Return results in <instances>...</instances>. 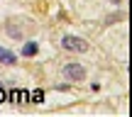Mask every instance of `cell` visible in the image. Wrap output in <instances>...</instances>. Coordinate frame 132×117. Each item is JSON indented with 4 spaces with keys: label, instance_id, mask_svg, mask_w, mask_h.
I'll list each match as a JSON object with an SVG mask.
<instances>
[{
    "label": "cell",
    "instance_id": "cell-1",
    "mask_svg": "<svg viewBox=\"0 0 132 117\" xmlns=\"http://www.w3.org/2000/svg\"><path fill=\"white\" fill-rule=\"evenodd\" d=\"M61 47L66 51H86L88 49V42H83L81 37H71V34H66L61 39Z\"/></svg>",
    "mask_w": 132,
    "mask_h": 117
},
{
    "label": "cell",
    "instance_id": "cell-2",
    "mask_svg": "<svg viewBox=\"0 0 132 117\" xmlns=\"http://www.w3.org/2000/svg\"><path fill=\"white\" fill-rule=\"evenodd\" d=\"M64 76H66V80H83L86 78V68L81 64H66L64 66Z\"/></svg>",
    "mask_w": 132,
    "mask_h": 117
},
{
    "label": "cell",
    "instance_id": "cell-3",
    "mask_svg": "<svg viewBox=\"0 0 132 117\" xmlns=\"http://www.w3.org/2000/svg\"><path fill=\"white\" fill-rule=\"evenodd\" d=\"M15 61H17V59H15V54L12 51H7V49H3V47H0V64H15Z\"/></svg>",
    "mask_w": 132,
    "mask_h": 117
},
{
    "label": "cell",
    "instance_id": "cell-4",
    "mask_svg": "<svg viewBox=\"0 0 132 117\" xmlns=\"http://www.w3.org/2000/svg\"><path fill=\"white\" fill-rule=\"evenodd\" d=\"M37 51H39L37 42H27V44H24V47H22V54H24V56H34V54H37Z\"/></svg>",
    "mask_w": 132,
    "mask_h": 117
},
{
    "label": "cell",
    "instance_id": "cell-5",
    "mask_svg": "<svg viewBox=\"0 0 132 117\" xmlns=\"http://www.w3.org/2000/svg\"><path fill=\"white\" fill-rule=\"evenodd\" d=\"M110 3H122V0H110Z\"/></svg>",
    "mask_w": 132,
    "mask_h": 117
}]
</instances>
